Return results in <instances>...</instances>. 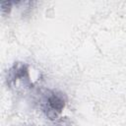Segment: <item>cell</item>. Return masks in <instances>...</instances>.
<instances>
[{
	"mask_svg": "<svg viewBox=\"0 0 126 126\" xmlns=\"http://www.w3.org/2000/svg\"><path fill=\"white\" fill-rule=\"evenodd\" d=\"M45 104H46L45 111H46L47 115L51 118H54L63 109V107L65 105V100L63 99L62 95H60L59 94L53 93L50 95H48Z\"/></svg>",
	"mask_w": 126,
	"mask_h": 126,
	"instance_id": "cell-1",
	"label": "cell"
}]
</instances>
